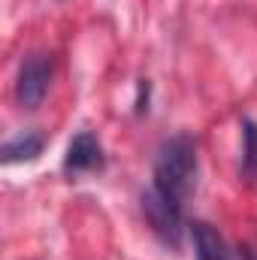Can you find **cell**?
Returning <instances> with one entry per match:
<instances>
[{
	"label": "cell",
	"instance_id": "1",
	"mask_svg": "<svg viewBox=\"0 0 257 260\" xmlns=\"http://www.w3.org/2000/svg\"><path fill=\"white\" fill-rule=\"evenodd\" d=\"M154 188L173 200H185L197 188V142L188 133L170 136L154 157Z\"/></svg>",
	"mask_w": 257,
	"mask_h": 260
},
{
	"label": "cell",
	"instance_id": "2",
	"mask_svg": "<svg viewBox=\"0 0 257 260\" xmlns=\"http://www.w3.org/2000/svg\"><path fill=\"white\" fill-rule=\"evenodd\" d=\"M142 212H145V221H148L151 233L164 245H173L176 248L179 239H182V203L151 185L142 194Z\"/></svg>",
	"mask_w": 257,
	"mask_h": 260
},
{
	"label": "cell",
	"instance_id": "3",
	"mask_svg": "<svg viewBox=\"0 0 257 260\" xmlns=\"http://www.w3.org/2000/svg\"><path fill=\"white\" fill-rule=\"evenodd\" d=\"M52 85V61L49 55H27L18 67L15 79V100L21 109H40Z\"/></svg>",
	"mask_w": 257,
	"mask_h": 260
},
{
	"label": "cell",
	"instance_id": "4",
	"mask_svg": "<svg viewBox=\"0 0 257 260\" xmlns=\"http://www.w3.org/2000/svg\"><path fill=\"white\" fill-rule=\"evenodd\" d=\"M64 167L70 173H91V170L103 167V148H100V142H97L94 133H79V136H73V142H70V148H67Z\"/></svg>",
	"mask_w": 257,
	"mask_h": 260
},
{
	"label": "cell",
	"instance_id": "5",
	"mask_svg": "<svg viewBox=\"0 0 257 260\" xmlns=\"http://www.w3.org/2000/svg\"><path fill=\"white\" fill-rule=\"evenodd\" d=\"M191 236H194V251L197 260H230L224 239L218 236V230L206 221H194L191 224Z\"/></svg>",
	"mask_w": 257,
	"mask_h": 260
},
{
	"label": "cell",
	"instance_id": "6",
	"mask_svg": "<svg viewBox=\"0 0 257 260\" xmlns=\"http://www.w3.org/2000/svg\"><path fill=\"white\" fill-rule=\"evenodd\" d=\"M43 145H46V139H43L40 133H18L15 139L3 142V148H0V157H3V164L37 160V157L43 154Z\"/></svg>",
	"mask_w": 257,
	"mask_h": 260
},
{
	"label": "cell",
	"instance_id": "7",
	"mask_svg": "<svg viewBox=\"0 0 257 260\" xmlns=\"http://www.w3.org/2000/svg\"><path fill=\"white\" fill-rule=\"evenodd\" d=\"M242 176L257 179V124L242 121Z\"/></svg>",
	"mask_w": 257,
	"mask_h": 260
},
{
	"label": "cell",
	"instance_id": "8",
	"mask_svg": "<svg viewBox=\"0 0 257 260\" xmlns=\"http://www.w3.org/2000/svg\"><path fill=\"white\" fill-rule=\"evenodd\" d=\"M239 257L242 260H257V248H251V245H239Z\"/></svg>",
	"mask_w": 257,
	"mask_h": 260
}]
</instances>
